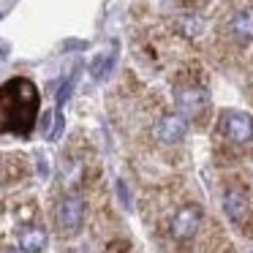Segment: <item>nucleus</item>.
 Wrapping results in <instances>:
<instances>
[{
	"instance_id": "obj_7",
	"label": "nucleus",
	"mask_w": 253,
	"mask_h": 253,
	"mask_svg": "<svg viewBox=\"0 0 253 253\" xmlns=\"http://www.w3.org/2000/svg\"><path fill=\"white\" fill-rule=\"evenodd\" d=\"M185 131H188V120L177 112V115H166V117H161V123H158V139L164 144H177L182 136H185Z\"/></svg>"
},
{
	"instance_id": "obj_11",
	"label": "nucleus",
	"mask_w": 253,
	"mask_h": 253,
	"mask_svg": "<svg viewBox=\"0 0 253 253\" xmlns=\"http://www.w3.org/2000/svg\"><path fill=\"white\" fill-rule=\"evenodd\" d=\"M74 82H77V74H71V77H68V82L63 84L60 90H57V112H63V106H66V101L71 98V90H74Z\"/></svg>"
},
{
	"instance_id": "obj_2",
	"label": "nucleus",
	"mask_w": 253,
	"mask_h": 253,
	"mask_svg": "<svg viewBox=\"0 0 253 253\" xmlns=\"http://www.w3.org/2000/svg\"><path fill=\"white\" fill-rule=\"evenodd\" d=\"M220 128H223L226 139H231L234 144H245L253 139V117L245 112H223Z\"/></svg>"
},
{
	"instance_id": "obj_8",
	"label": "nucleus",
	"mask_w": 253,
	"mask_h": 253,
	"mask_svg": "<svg viewBox=\"0 0 253 253\" xmlns=\"http://www.w3.org/2000/svg\"><path fill=\"white\" fill-rule=\"evenodd\" d=\"M46 245V231L39 226H28V229L19 231V248L22 253H41Z\"/></svg>"
},
{
	"instance_id": "obj_5",
	"label": "nucleus",
	"mask_w": 253,
	"mask_h": 253,
	"mask_svg": "<svg viewBox=\"0 0 253 253\" xmlns=\"http://www.w3.org/2000/svg\"><path fill=\"white\" fill-rule=\"evenodd\" d=\"M207 104H210L207 90H202V87H180L177 90V109H180V115L185 120L202 115L207 109Z\"/></svg>"
},
{
	"instance_id": "obj_10",
	"label": "nucleus",
	"mask_w": 253,
	"mask_h": 253,
	"mask_svg": "<svg viewBox=\"0 0 253 253\" xmlns=\"http://www.w3.org/2000/svg\"><path fill=\"white\" fill-rule=\"evenodd\" d=\"M112 63H115V52L112 55H98L93 63H90V74H93V79H104L106 74H109Z\"/></svg>"
},
{
	"instance_id": "obj_6",
	"label": "nucleus",
	"mask_w": 253,
	"mask_h": 253,
	"mask_svg": "<svg viewBox=\"0 0 253 253\" xmlns=\"http://www.w3.org/2000/svg\"><path fill=\"white\" fill-rule=\"evenodd\" d=\"M223 210H226L231 223H242V220L248 218V210H251L248 193L242 191V188H229V191L223 193Z\"/></svg>"
},
{
	"instance_id": "obj_3",
	"label": "nucleus",
	"mask_w": 253,
	"mask_h": 253,
	"mask_svg": "<svg viewBox=\"0 0 253 253\" xmlns=\"http://www.w3.org/2000/svg\"><path fill=\"white\" fill-rule=\"evenodd\" d=\"M82 220H84V202L82 199L79 196L60 199V204H57V226L63 231H68V234H74V231H79Z\"/></svg>"
},
{
	"instance_id": "obj_4",
	"label": "nucleus",
	"mask_w": 253,
	"mask_h": 253,
	"mask_svg": "<svg viewBox=\"0 0 253 253\" xmlns=\"http://www.w3.org/2000/svg\"><path fill=\"white\" fill-rule=\"evenodd\" d=\"M199 223H202V207L185 204V207H180L174 212V218H171V234H174L177 240H191L199 231Z\"/></svg>"
},
{
	"instance_id": "obj_9",
	"label": "nucleus",
	"mask_w": 253,
	"mask_h": 253,
	"mask_svg": "<svg viewBox=\"0 0 253 253\" xmlns=\"http://www.w3.org/2000/svg\"><path fill=\"white\" fill-rule=\"evenodd\" d=\"M231 36H234L240 44H248V41H253V8H248V11H240L234 19H231Z\"/></svg>"
},
{
	"instance_id": "obj_1",
	"label": "nucleus",
	"mask_w": 253,
	"mask_h": 253,
	"mask_svg": "<svg viewBox=\"0 0 253 253\" xmlns=\"http://www.w3.org/2000/svg\"><path fill=\"white\" fill-rule=\"evenodd\" d=\"M41 109V95L30 79L14 77L0 84V133L28 136Z\"/></svg>"
}]
</instances>
